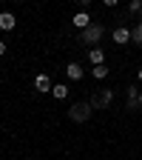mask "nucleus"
Returning a JSON list of instances; mask_svg holds the SVG:
<instances>
[{
  "mask_svg": "<svg viewBox=\"0 0 142 160\" xmlns=\"http://www.w3.org/2000/svg\"><path fill=\"white\" fill-rule=\"evenodd\" d=\"M103 34H105L103 23H91L88 29H83V32H80V40H83L85 46H97L99 40H103Z\"/></svg>",
  "mask_w": 142,
  "mask_h": 160,
  "instance_id": "1",
  "label": "nucleus"
},
{
  "mask_svg": "<svg viewBox=\"0 0 142 160\" xmlns=\"http://www.w3.org/2000/svg\"><path fill=\"white\" fill-rule=\"evenodd\" d=\"M91 103H88V100H83V103H74L71 109H68V117L74 120V123H85V120L91 117Z\"/></svg>",
  "mask_w": 142,
  "mask_h": 160,
  "instance_id": "2",
  "label": "nucleus"
},
{
  "mask_svg": "<svg viewBox=\"0 0 142 160\" xmlns=\"http://www.w3.org/2000/svg\"><path fill=\"white\" fill-rule=\"evenodd\" d=\"M71 23H74V26H77L80 32H83V29H88V26H91V14H88L85 9H80V12H77V14L71 17Z\"/></svg>",
  "mask_w": 142,
  "mask_h": 160,
  "instance_id": "3",
  "label": "nucleus"
},
{
  "mask_svg": "<svg viewBox=\"0 0 142 160\" xmlns=\"http://www.w3.org/2000/svg\"><path fill=\"white\" fill-rule=\"evenodd\" d=\"M128 40H131V29H128V26H117V29H114V43H117V46H125Z\"/></svg>",
  "mask_w": 142,
  "mask_h": 160,
  "instance_id": "4",
  "label": "nucleus"
},
{
  "mask_svg": "<svg viewBox=\"0 0 142 160\" xmlns=\"http://www.w3.org/2000/svg\"><path fill=\"white\" fill-rule=\"evenodd\" d=\"M125 94H128V109L136 112V109H139V89H136V86H128Z\"/></svg>",
  "mask_w": 142,
  "mask_h": 160,
  "instance_id": "5",
  "label": "nucleus"
},
{
  "mask_svg": "<svg viewBox=\"0 0 142 160\" xmlns=\"http://www.w3.org/2000/svg\"><path fill=\"white\" fill-rule=\"evenodd\" d=\"M34 89H37V92H51L54 86H51L48 74H37V77H34Z\"/></svg>",
  "mask_w": 142,
  "mask_h": 160,
  "instance_id": "6",
  "label": "nucleus"
},
{
  "mask_svg": "<svg viewBox=\"0 0 142 160\" xmlns=\"http://www.w3.org/2000/svg\"><path fill=\"white\" fill-rule=\"evenodd\" d=\"M14 26H17V20H14L11 12H3V14H0V29H3V32H11Z\"/></svg>",
  "mask_w": 142,
  "mask_h": 160,
  "instance_id": "7",
  "label": "nucleus"
},
{
  "mask_svg": "<svg viewBox=\"0 0 142 160\" xmlns=\"http://www.w3.org/2000/svg\"><path fill=\"white\" fill-rule=\"evenodd\" d=\"M66 77L68 80H83V69H80V63H68L66 66Z\"/></svg>",
  "mask_w": 142,
  "mask_h": 160,
  "instance_id": "8",
  "label": "nucleus"
},
{
  "mask_svg": "<svg viewBox=\"0 0 142 160\" xmlns=\"http://www.w3.org/2000/svg\"><path fill=\"white\" fill-rule=\"evenodd\" d=\"M88 60H91V63H94V66H103V63H105V52L94 46V49L88 52Z\"/></svg>",
  "mask_w": 142,
  "mask_h": 160,
  "instance_id": "9",
  "label": "nucleus"
},
{
  "mask_svg": "<svg viewBox=\"0 0 142 160\" xmlns=\"http://www.w3.org/2000/svg\"><path fill=\"white\" fill-rule=\"evenodd\" d=\"M114 103V92L111 89H103V92H99V109H108Z\"/></svg>",
  "mask_w": 142,
  "mask_h": 160,
  "instance_id": "10",
  "label": "nucleus"
},
{
  "mask_svg": "<svg viewBox=\"0 0 142 160\" xmlns=\"http://www.w3.org/2000/svg\"><path fill=\"white\" fill-rule=\"evenodd\" d=\"M51 94H54V100H66V97H68V86H63V83H57V86L51 89Z\"/></svg>",
  "mask_w": 142,
  "mask_h": 160,
  "instance_id": "11",
  "label": "nucleus"
},
{
  "mask_svg": "<svg viewBox=\"0 0 142 160\" xmlns=\"http://www.w3.org/2000/svg\"><path fill=\"white\" fill-rule=\"evenodd\" d=\"M131 40H134L136 46H142V20L136 23V29H131Z\"/></svg>",
  "mask_w": 142,
  "mask_h": 160,
  "instance_id": "12",
  "label": "nucleus"
},
{
  "mask_svg": "<svg viewBox=\"0 0 142 160\" xmlns=\"http://www.w3.org/2000/svg\"><path fill=\"white\" fill-rule=\"evenodd\" d=\"M91 74H94L97 80H105V77H108V69H105V63H103V66H94V69H91Z\"/></svg>",
  "mask_w": 142,
  "mask_h": 160,
  "instance_id": "13",
  "label": "nucleus"
},
{
  "mask_svg": "<svg viewBox=\"0 0 142 160\" xmlns=\"http://www.w3.org/2000/svg\"><path fill=\"white\" fill-rule=\"evenodd\" d=\"M128 12L131 14H142V0H131V3H128Z\"/></svg>",
  "mask_w": 142,
  "mask_h": 160,
  "instance_id": "14",
  "label": "nucleus"
},
{
  "mask_svg": "<svg viewBox=\"0 0 142 160\" xmlns=\"http://www.w3.org/2000/svg\"><path fill=\"white\" fill-rule=\"evenodd\" d=\"M80 6H83V9H88V6H91V0H80Z\"/></svg>",
  "mask_w": 142,
  "mask_h": 160,
  "instance_id": "15",
  "label": "nucleus"
},
{
  "mask_svg": "<svg viewBox=\"0 0 142 160\" xmlns=\"http://www.w3.org/2000/svg\"><path fill=\"white\" fill-rule=\"evenodd\" d=\"M103 3H105V6H117V3H119V0H103Z\"/></svg>",
  "mask_w": 142,
  "mask_h": 160,
  "instance_id": "16",
  "label": "nucleus"
},
{
  "mask_svg": "<svg viewBox=\"0 0 142 160\" xmlns=\"http://www.w3.org/2000/svg\"><path fill=\"white\" fill-rule=\"evenodd\" d=\"M0 54H6V43H3V40H0Z\"/></svg>",
  "mask_w": 142,
  "mask_h": 160,
  "instance_id": "17",
  "label": "nucleus"
},
{
  "mask_svg": "<svg viewBox=\"0 0 142 160\" xmlns=\"http://www.w3.org/2000/svg\"><path fill=\"white\" fill-rule=\"evenodd\" d=\"M136 77H139V80H142V66H139V72H136Z\"/></svg>",
  "mask_w": 142,
  "mask_h": 160,
  "instance_id": "18",
  "label": "nucleus"
},
{
  "mask_svg": "<svg viewBox=\"0 0 142 160\" xmlns=\"http://www.w3.org/2000/svg\"><path fill=\"white\" fill-rule=\"evenodd\" d=\"M139 109H142V92H139Z\"/></svg>",
  "mask_w": 142,
  "mask_h": 160,
  "instance_id": "19",
  "label": "nucleus"
},
{
  "mask_svg": "<svg viewBox=\"0 0 142 160\" xmlns=\"http://www.w3.org/2000/svg\"><path fill=\"white\" fill-rule=\"evenodd\" d=\"M14 3H26V0H14Z\"/></svg>",
  "mask_w": 142,
  "mask_h": 160,
  "instance_id": "20",
  "label": "nucleus"
}]
</instances>
